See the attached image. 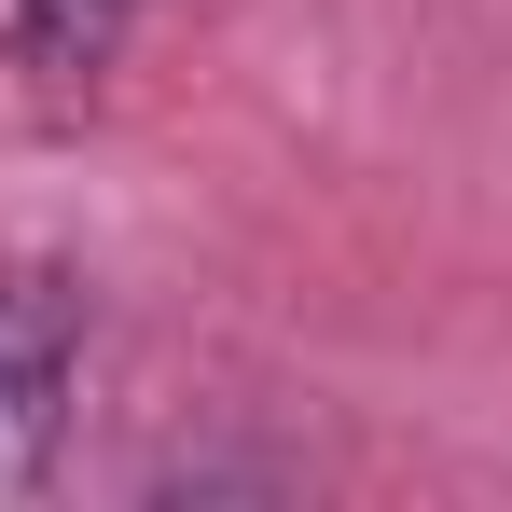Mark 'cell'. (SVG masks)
<instances>
[{
	"label": "cell",
	"instance_id": "cell-1",
	"mask_svg": "<svg viewBox=\"0 0 512 512\" xmlns=\"http://www.w3.org/2000/svg\"><path fill=\"white\" fill-rule=\"evenodd\" d=\"M70 374H84V277L70 263H0V499H28L56 471Z\"/></svg>",
	"mask_w": 512,
	"mask_h": 512
},
{
	"label": "cell",
	"instance_id": "cell-2",
	"mask_svg": "<svg viewBox=\"0 0 512 512\" xmlns=\"http://www.w3.org/2000/svg\"><path fill=\"white\" fill-rule=\"evenodd\" d=\"M139 14H153V0H14V28H0V42H14V70H28L42 97H70V84H97V70L125 56V28H139Z\"/></svg>",
	"mask_w": 512,
	"mask_h": 512
}]
</instances>
